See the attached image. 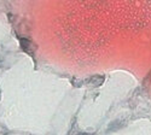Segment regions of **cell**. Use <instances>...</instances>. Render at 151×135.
<instances>
[{
	"mask_svg": "<svg viewBox=\"0 0 151 135\" xmlns=\"http://www.w3.org/2000/svg\"><path fill=\"white\" fill-rule=\"evenodd\" d=\"M5 133V130H4V128L1 127V124H0V135H3Z\"/></svg>",
	"mask_w": 151,
	"mask_h": 135,
	"instance_id": "1",
	"label": "cell"
}]
</instances>
